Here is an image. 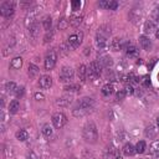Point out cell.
I'll use <instances>...</instances> for the list:
<instances>
[{"label": "cell", "instance_id": "18", "mask_svg": "<svg viewBox=\"0 0 159 159\" xmlns=\"http://www.w3.org/2000/svg\"><path fill=\"white\" fill-rule=\"evenodd\" d=\"M122 151H123V154L127 155V157H132V155H134L137 153L135 152V147L133 144H131V143H126Z\"/></svg>", "mask_w": 159, "mask_h": 159}, {"label": "cell", "instance_id": "14", "mask_svg": "<svg viewBox=\"0 0 159 159\" xmlns=\"http://www.w3.org/2000/svg\"><path fill=\"white\" fill-rule=\"evenodd\" d=\"M39 84H40V87L41 88H44V90H47L52 86V78L47 75H44V76H41L40 80H39Z\"/></svg>", "mask_w": 159, "mask_h": 159}, {"label": "cell", "instance_id": "34", "mask_svg": "<svg viewBox=\"0 0 159 159\" xmlns=\"http://www.w3.org/2000/svg\"><path fill=\"white\" fill-rule=\"evenodd\" d=\"M68 21L66 20V19H61V20H59V29L60 30H65L67 26H68Z\"/></svg>", "mask_w": 159, "mask_h": 159}, {"label": "cell", "instance_id": "30", "mask_svg": "<svg viewBox=\"0 0 159 159\" xmlns=\"http://www.w3.org/2000/svg\"><path fill=\"white\" fill-rule=\"evenodd\" d=\"M29 33H30V35L33 36V37H36V36L39 35V24L35 23L34 25H31V26L29 27Z\"/></svg>", "mask_w": 159, "mask_h": 159}, {"label": "cell", "instance_id": "44", "mask_svg": "<svg viewBox=\"0 0 159 159\" xmlns=\"http://www.w3.org/2000/svg\"><path fill=\"white\" fill-rule=\"evenodd\" d=\"M35 100H37V101H42V100H45V96L42 93H35Z\"/></svg>", "mask_w": 159, "mask_h": 159}, {"label": "cell", "instance_id": "2", "mask_svg": "<svg viewBox=\"0 0 159 159\" xmlns=\"http://www.w3.org/2000/svg\"><path fill=\"white\" fill-rule=\"evenodd\" d=\"M82 137L83 139L87 143H96L98 139V132H97V127L93 122H88L82 129Z\"/></svg>", "mask_w": 159, "mask_h": 159}, {"label": "cell", "instance_id": "25", "mask_svg": "<svg viewBox=\"0 0 159 159\" xmlns=\"http://www.w3.org/2000/svg\"><path fill=\"white\" fill-rule=\"evenodd\" d=\"M82 21V15H71V17H70V24L72 25V26H77V25H80V23Z\"/></svg>", "mask_w": 159, "mask_h": 159}, {"label": "cell", "instance_id": "20", "mask_svg": "<svg viewBox=\"0 0 159 159\" xmlns=\"http://www.w3.org/2000/svg\"><path fill=\"white\" fill-rule=\"evenodd\" d=\"M41 132H42V135H44L45 138H51L52 134H54V129H52V127L49 123H45L44 126H42Z\"/></svg>", "mask_w": 159, "mask_h": 159}, {"label": "cell", "instance_id": "15", "mask_svg": "<svg viewBox=\"0 0 159 159\" xmlns=\"http://www.w3.org/2000/svg\"><path fill=\"white\" fill-rule=\"evenodd\" d=\"M142 19V11L138 9H133L131 10V13H129V20L132 21L133 24H138L139 21Z\"/></svg>", "mask_w": 159, "mask_h": 159}, {"label": "cell", "instance_id": "48", "mask_svg": "<svg viewBox=\"0 0 159 159\" xmlns=\"http://www.w3.org/2000/svg\"><path fill=\"white\" fill-rule=\"evenodd\" d=\"M72 159H75V158H72Z\"/></svg>", "mask_w": 159, "mask_h": 159}, {"label": "cell", "instance_id": "3", "mask_svg": "<svg viewBox=\"0 0 159 159\" xmlns=\"http://www.w3.org/2000/svg\"><path fill=\"white\" fill-rule=\"evenodd\" d=\"M82 40H83V34L81 33H75V34H72L68 39H67V46H68V49L70 50H75V49H77L81 44H82Z\"/></svg>", "mask_w": 159, "mask_h": 159}, {"label": "cell", "instance_id": "33", "mask_svg": "<svg viewBox=\"0 0 159 159\" xmlns=\"http://www.w3.org/2000/svg\"><path fill=\"white\" fill-rule=\"evenodd\" d=\"M152 19L154 20V23H159V5L154 6L152 11Z\"/></svg>", "mask_w": 159, "mask_h": 159}, {"label": "cell", "instance_id": "32", "mask_svg": "<svg viewBox=\"0 0 159 159\" xmlns=\"http://www.w3.org/2000/svg\"><path fill=\"white\" fill-rule=\"evenodd\" d=\"M151 154H158L159 153V141H154L149 147Z\"/></svg>", "mask_w": 159, "mask_h": 159}, {"label": "cell", "instance_id": "4", "mask_svg": "<svg viewBox=\"0 0 159 159\" xmlns=\"http://www.w3.org/2000/svg\"><path fill=\"white\" fill-rule=\"evenodd\" d=\"M102 68L103 67L100 65L98 61H92L90 63V66H88V75H87V77L90 80H96L97 77H100Z\"/></svg>", "mask_w": 159, "mask_h": 159}, {"label": "cell", "instance_id": "29", "mask_svg": "<svg viewBox=\"0 0 159 159\" xmlns=\"http://www.w3.org/2000/svg\"><path fill=\"white\" fill-rule=\"evenodd\" d=\"M42 26H44V29L47 31V33L51 30V26H52V20H51V17H50V16H46L44 20H42Z\"/></svg>", "mask_w": 159, "mask_h": 159}, {"label": "cell", "instance_id": "23", "mask_svg": "<svg viewBox=\"0 0 159 159\" xmlns=\"http://www.w3.org/2000/svg\"><path fill=\"white\" fill-rule=\"evenodd\" d=\"M16 139L20 142H25L29 139V133L25 129H20L16 132Z\"/></svg>", "mask_w": 159, "mask_h": 159}, {"label": "cell", "instance_id": "12", "mask_svg": "<svg viewBox=\"0 0 159 159\" xmlns=\"http://www.w3.org/2000/svg\"><path fill=\"white\" fill-rule=\"evenodd\" d=\"M123 46H124V42H123L119 37H114V39H112L111 44H110V49H111L112 51H114V52H116V51L122 50Z\"/></svg>", "mask_w": 159, "mask_h": 159}, {"label": "cell", "instance_id": "37", "mask_svg": "<svg viewBox=\"0 0 159 159\" xmlns=\"http://www.w3.org/2000/svg\"><path fill=\"white\" fill-rule=\"evenodd\" d=\"M118 8V3L116 0H110V4H108V10H117Z\"/></svg>", "mask_w": 159, "mask_h": 159}, {"label": "cell", "instance_id": "17", "mask_svg": "<svg viewBox=\"0 0 159 159\" xmlns=\"http://www.w3.org/2000/svg\"><path fill=\"white\" fill-rule=\"evenodd\" d=\"M87 75H88V67L86 65H81L77 70V76H78V80L80 81H86L87 78Z\"/></svg>", "mask_w": 159, "mask_h": 159}, {"label": "cell", "instance_id": "1", "mask_svg": "<svg viewBox=\"0 0 159 159\" xmlns=\"http://www.w3.org/2000/svg\"><path fill=\"white\" fill-rule=\"evenodd\" d=\"M111 35V27L107 25H103L100 27V30L97 31V35H96V45L100 49V51H104L108 46V37Z\"/></svg>", "mask_w": 159, "mask_h": 159}, {"label": "cell", "instance_id": "27", "mask_svg": "<svg viewBox=\"0 0 159 159\" xmlns=\"http://www.w3.org/2000/svg\"><path fill=\"white\" fill-rule=\"evenodd\" d=\"M155 134H157V129H155L154 126L147 127V129H145V137H148V138H153V137H155Z\"/></svg>", "mask_w": 159, "mask_h": 159}, {"label": "cell", "instance_id": "43", "mask_svg": "<svg viewBox=\"0 0 159 159\" xmlns=\"http://www.w3.org/2000/svg\"><path fill=\"white\" fill-rule=\"evenodd\" d=\"M27 158H29V159H40V157H39L36 153H34V152H30V153L27 154Z\"/></svg>", "mask_w": 159, "mask_h": 159}, {"label": "cell", "instance_id": "22", "mask_svg": "<svg viewBox=\"0 0 159 159\" xmlns=\"http://www.w3.org/2000/svg\"><path fill=\"white\" fill-rule=\"evenodd\" d=\"M39 72H40L39 67H37L36 65H33V63H30V65H29V68H27V73H29V76L34 78V77H36V76L39 75Z\"/></svg>", "mask_w": 159, "mask_h": 159}, {"label": "cell", "instance_id": "5", "mask_svg": "<svg viewBox=\"0 0 159 159\" xmlns=\"http://www.w3.org/2000/svg\"><path fill=\"white\" fill-rule=\"evenodd\" d=\"M73 76H75V72H73V70L71 67L65 66V67L61 68V72H60V75H59V80L62 83H70L72 81Z\"/></svg>", "mask_w": 159, "mask_h": 159}, {"label": "cell", "instance_id": "28", "mask_svg": "<svg viewBox=\"0 0 159 159\" xmlns=\"http://www.w3.org/2000/svg\"><path fill=\"white\" fill-rule=\"evenodd\" d=\"M21 66H23V59H21V57H15V59L11 61V67H13V68L20 70Z\"/></svg>", "mask_w": 159, "mask_h": 159}, {"label": "cell", "instance_id": "8", "mask_svg": "<svg viewBox=\"0 0 159 159\" xmlns=\"http://www.w3.org/2000/svg\"><path fill=\"white\" fill-rule=\"evenodd\" d=\"M14 10H15V5L14 3H10V2H4L2 6H0V13L5 17L11 16L14 14Z\"/></svg>", "mask_w": 159, "mask_h": 159}, {"label": "cell", "instance_id": "19", "mask_svg": "<svg viewBox=\"0 0 159 159\" xmlns=\"http://www.w3.org/2000/svg\"><path fill=\"white\" fill-rule=\"evenodd\" d=\"M154 31H157V27H155V23L152 20H147L144 23V33L145 34H152L154 33Z\"/></svg>", "mask_w": 159, "mask_h": 159}, {"label": "cell", "instance_id": "45", "mask_svg": "<svg viewBox=\"0 0 159 159\" xmlns=\"http://www.w3.org/2000/svg\"><path fill=\"white\" fill-rule=\"evenodd\" d=\"M155 36H157V39L159 40V29H157V31H155Z\"/></svg>", "mask_w": 159, "mask_h": 159}, {"label": "cell", "instance_id": "16", "mask_svg": "<svg viewBox=\"0 0 159 159\" xmlns=\"http://www.w3.org/2000/svg\"><path fill=\"white\" fill-rule=\"evenodd\" d=\"M72 102V96H62L60 98L56 100V106H60V107H67V106H70Z\"/></svg>", "mask_w": 159, "mask_h": 159}, {"label": "cell", "instance_id": "10", "mask_svg": "<svg viewBox=\"0 0 159 159\" xmlns=\"http://www.w3.org/2000/svg\"><path fill=\"white\" fill-rule=\"evenodd\" d=\"M77 106H78V107H81V108H83L84 111H87V112L90 113L91 110L94 107V101H93L92 98H90V97H83L82 100L78 101Z\"/></svg>", "mask_w": 159, "mask_h": 159}, {"label": "cell", "instance_id": "36", "mask_svg": "<svg viewBox=\"0 0 159 159\" xmlns=\"http://www.w3.org/2000/svg\"><path fill=\"white\" fill-rule=\"evenodd\" d=\"M71 5H72L73 11H77V10H80V8H81V2H80V0H75V2L71 3Z\"/></svg>", "mask_w": 159, "mask_h": 159}, {"label": "cell", "instance_id": "35", "mask_svg": "<svg viewBox=\"0 0 159 159\" xmlns=\"http://www.w3.org/2000/svg\"><path fill=\"white\" fill-rule=\"evenodd\" d=\"M78 90H80V87L77 86V84H67V86L65 87L66 92H76Z\"/></svg>", "mask_w": 159, "mask_h": 159}, {"label": "cell", "instance_id": "24", "mask_svg": "<svg viewBox=\"0 0 159 159\" xmlns=\"http://www.w3.org/2000/svg\"><path fill=\"white\" fill-rule=\"evenodd\" d=\"M113 91H114V87H113L112 83H107L102 87V94L103 96H111V94L113 93Z\"/></svg>", "mask_w": 159, "mask_h": 159}, {"label": "cell", "instance_id": "6", "mask_svg": "<svg viewBox=\"0 0 159 159\" xmlns=\"http://www.w3.org/2000/svg\"><path fill=\"white\" fill-rule=\"evenodd\" d=\"M57 61V52L55 50H51L47 52V55L45 57V70L46 71H51L55 67Z\"/></svg>", "mask_w": 159, "mask_h": 159}, {"label": "cell", "instance_id": "9", "mask_svg": "<svg viewBox=\"0 0 159 159\" xmlns=\"http://www.w3.org/2000/svg\"><path fill=\"white\" fill-rule=\"evenodd\" d=\"M123 50L126 51V55L131 57V59H137L139 55L138 52V49H137L134 45L129 44V42H124V46H123Z\"/></svg>", "mask_w": 159, "mask_h": 159}, {"label": "cell", "instance_id": "26", "mask_svg": "<svg viewBox=\"0 0 159 159\" xmlns=\"http://www.w3.org/2000/svg\"><path fill=\"white\" fill-rule=\"evenodd\" d=\"M5 90L8 93H15L16 90H17V86H16V83L15 82H6L5 84Z\"/></svg>", "mask_w": 159, "mask_h": 159}, {"label": "cell", "instance_id": "38", "mask_svg": "<svg viewBox=\"0 0 159 159\" xmlns=\"http://www.w3.org/2000/svg\"><path fill=\"white\" fill-rule=\"evenodd\" d=\"M124 91H126V93H127V94H133V93H134V88H133V86H132L131 83L126 84V88H124Z\"/></svg>", "mask_w": 159, "mask_h": 159}, {"label": "cell", "instance_id": "13", "mask_svg": "<svg viewBox=\"0 0 159 159\" xmlns=\"http://www.w3.org/2000/svg\"><path fill=\"white\" fill-rule=\"evenodd\" d=\"M138 41H139V45H141V47H142L143 50L149 51V50L152 49V41H151V39H149V37H147L145 35L139 36Z\"/></svg>", "mask_w": 159, "mask_h": 159}, {"label": "cell", "instance_id": "31", "mask_svg": "<svg viewBox=\"0 0 159 159\" xmlns=\"http://www.w3.org/2000/svg\"><path fill=\"white\" fill-rule=\"evenodd\" d=\"M145 151V142L144 141H139L135 145V152L139 153V154H143Z\"/></svg>", "mask_w": 159, "mask_h": 159}, {"label": "cell", "instance_id": "40", "mask_svg": "<svg viewBox=\"0 0 159 159\" xmlns=\"http://www.w3.org/2000/svg\"><path fill=\"white\" fill-rule=\"evenodd\" d=\"M108 4H110V0H101L98 3V6L103 9H108Z\"/></svg>", "mask_w": 159, "mask_h": 159}, {"label": "cell", "instance_id": "47", "mask_svg": "<svg viewBox=\"0 0 159 159\" xmlns=\"http://www.w3.org/2000/svg\"><path fill=\"white\" fill-rule=\"evenodd\" d=\"M116 159H122V157H118V155H117V157H116Z\"/></svg>", "mask_w": 159, "mask_h": 159}, {"label": "cell", "instance_id": "42", "mask_svg": "<svg viewBox=\"0 0 159 159\" xmlns=\"http://www.w3.org/2000/svg\"><path fill=\"white\" fill-rule=\"evenodd\" d=\"M52 37H54V34H52V33H50V34H49V33H47V34H46V36L44 37V42H49V41H51V40H52Z\"/></svg>", "mask_w": 159, "mask_h": 159}, {"label": "cell", "instance_id": "39", "mask_svg": "<svg viewBox=\"0 0 159 159\" xmlns=\"http://www.w3.org/2000/svg\"><path fill=\"white\" fill-rule=\"evenodd\" d=\"M127 96V93H126V91L124 90H119L118 92H117V100L118 101H122V100H124V97Z\"/></svg>", "mask_w": 159, "mask_h": 159}, {"label": "cell", "instance_id": "7", "mask_svg": "<svg viewBox=\"0 0 159 159\" xmlns=\"http://www.w3.org/2000/svg\"><path fill=\"white\" fill-rule=\"evenodd\" d=\"M52 123H54L55 128L60 129V128H62V127L67 123V118H66V116L63 114V113L57 112V113H55L54 116H52Z\"/></svg>", "mask_w": 159, "mask_h": 159}, {"label": "cell", "instance_id": "46", "mask_svg": "<svg viewBox=\"0 0 159 159\" xmlns=\"http://www.w3.org/2000/svg\"><path fill=\"white\" fill-rule=\"evenodd\" d=\"M157 126H158V128H159V117L157 118Z\"/></svg>", "mask_w": 159, "mask_h": 159}, {"label": "cell", "instance_id": "11", "mask_svg": "<svg viewBox=\"0 0 159 159\" xmlns=\"http://www.w3.org/2000/svg\"><path fill=\"white\" fill-rule=\"evenodd\" d=\"M97 61L100 62V65H101L103 68H108V67L113 66V60H112V57H111L110 55H107V54L100 55Z\"/></svg>", "mask_w": 159, "mask_h": 159}, {"label": "cell", "instance_id": "41", "mask_svg": "<svg viewBox=\"0 0 159 159\" xmlns=\"http://www.w3.org/2000/svg\"><path fill=\"white\" fill-rule=\"evenodd\" d=\"M24 91H25V88L21 86V87H17V90H16V92H15V94H16V97H23V94H24Z\"/></svg>", "mask_w": 159, "mask_h": 159}, {"label": "cell", "instance_id": "21", "mask_svg": "<svg viewBox=\"0 0 159 159\" xmlns=\"http://www.w3.org/2000/svg\"><path fill=\"white\" fill-rule=\"evenodd\" d=\"M20 110V103L17 100H13L11 102H10L9 104V113H11V114H15L17 113V111Z\"/></svg>", "mask_w": 159, "mask_h": 159}]
</instances>
